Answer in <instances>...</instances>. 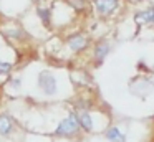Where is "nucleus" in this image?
<instances>
[{
  "instance_id": "f257e3e1",
  "label": "nucleus",
  "mask_w": 154,
  "mask_h": 142,
  "mask_svg": "<svg viewBox=\"0 0 154 142\" xmlns=\"http://www.w3.org/2000/svg\"><path fill=\"white\" fill-rule=\"evenodd\" d=\"M38 88L42 89V92L47 96H53L55 92L58 91V81H57V76L50 71V69H42L38 73Z\"/></svg>"
},
{
  "instance_id": "f03ea898",
  "label": "nucleus",
  "mask_w": 154,
  "mask_h": 142,
  "mask_svg": "<svg viewBox=\"0 0 154 142\" xmlns=\"http://www.w3.org/2000/svg\"><path fill=\"white\" fill-rule=\"evenodd\" d=\"M78 129H80V124H78L76 114H70L58 124V127L55 129V134L60 137H70V135L76 134Z\"/></svg>"
},
{
  "instance_id": "7ed1b4c3",
  "label": "nucleus",
  "mask_w": 154,
  "mask_h": 142,
  "mask_svg": "<svg viewBox=\"0 0 154 142\" xmlns=\"http://www.w3.org/2000/svg\"><path fill=\"white\" fill-rule=\"evenodd\" d=\"M121 0H93V7L98 17L101 18H108V17L114 15L118 8H119Z\"/></svg>"
},
{
  "instance_id": "20e7f679",
  "label": "nucleus",
  "mask_w": 154,
  "mask_h": 142,
  "mask_svg": "<svg viewBox=\"0 0 154 142\" xmlns=\"http://www.w3.org/2000/svg\"><path fill=\"white\" fill-rule=\"evenodd\" d=\"M35 15L40 20L42 26L50 30L53 26V8H51L50 3H38L35 7Z\"/></svg>"
},
{
  "instance_id": "39448f33",
  "label": "nucleus",
  "mask_w": 154,
  "mask_h": 142,
  "mask_svg": "<svg viewBox=\"0 0 154 142\" xmlns=\"http://www.w3.org/2000/svg\"><path fill=\"white\" fill-rule=\"evenodd\" d=\"M88 43H90L88 36L85 33L78 32V33H73V35H70L66 38V48L71 53H81L83 50L88 48Z\"/></svg>"
},
{
  "instance_id": "423d86ee",
  "label": "nucleus",
  "mask_w": 154,
  "mask_h": 142,
  "mask_svg": "<svg viewBox=\"0 0 154 142\" xmlns=\"http://www.w3.org/2000/svg\"><path fill=\"white\" fill-rule=\"evenodd\" d=\"M109 51H111V43L108 41V40H101V41H98L96 45H94L93 56L98 63H103L104 58L109 55Z\"/></svg>"
},
{
  "instance_id": "0eeeda50",
  "label": "nucleus",
  "mask_w": 154,
  "mask_h": 142,
  "mask_svg": "<svg viewBox=\"0 0 154 142\" xmlns=\"http://www.w3.org/2000/svg\"><path fill=\"white\" fill-rule=\"evenodd\" d=\"M76 119H78L80 127H83L86 132L93 131V119H91V116H90V112H88V111H80L76 114Z\"/></svg>"
},
{
  "instance_id": "6e6552de",
  "label": "nucleus",
  "mask_w": 154,
  "mask_h": 142,
  "mask_svg": "<svg viewBox=\"0 0 154 142\" xmlns=\"http://www.w3.org/2000/svg\"><path fill=\"white\" fill-rule=\"evenodd\" d=\"M136 20L144 25H154V7H149V8L139 12L136 15Z\"/></svg>"
},
{
  "instance_id": "1a4fd4ad",
  "label": "nucleus",
  "mask_w": 154,
  "mask_h": 142,
  "mask_svg": "<svg viewBox=\"0 0 154 142\" xmlns=\"http://www.w3.org/2000/svg\"><path fill=\"white\" fill-rule=\"evenodd\" d=\"M4 35L5 36H8V38H12V40H23V38H27V32H25L23 28H8V30H5L4 32Z\"/></svg>"
},
{
  "instance_id": "9d476101",
  "label": "nucleus",
  "mask_w": 154,
  "mask_h": 142,
  "mask_svg": "<svg viewBox=\"0 0 154 142\" xmlns=\"http://www.w3.org/2000/svg\"><path fill=\"white\" fill-rule=\"evenodd\" d=\"M106 137H108V140H111V142H126V137H124V134H123V132H121L118 127L108 129Z\"/></svg>"
},
{
  "instance_id": "9b49d317",
  "label": "nucleus",
  "mask_w": 154,
  "mask_h": 142,
  "mask_svg": "<svg viewBox=\"0 0 154 142\" xmlns=\"http://www.w3.org/2000/svg\"><path fill=\"white\" fill-rule=\"evenodd\" d=\"M12 119L8 117V116H0V134L2 135H7L10 134L12 131Z\"/></svg>"
},
{
  "instance_id": "f8f14e48",
  "label": "nucleus",
  "mask_w": 154,
  "mask_h": 142,
  "mask_svg": "<svg viewBox=\"0 0 154 142\" xmlns=\"http://www.w3.org/2000/svg\"><path fill=\"white\" fill-rule=\"evenodd\" d=\"M68 7L75 10V12H85L88 8V0H65Z\"/></svg>"
},
{
  "instance_id": "ddd939ff",
  "label": "nucleus",
  "mask_w": 154,
  "mask_h": 142,
  "mask_svg": "<svg viewBox=\"0 0 154 142\" xmlns=\"http://www.w3.org/2000/svg\"><path fill=\"white\" fill-rule=\"evenodd\" d=\"M12 68H14V65L8 61H0V76H5L8 74V73L12 71Z\"/></svg>"
},
{
  "instance_id": "4468645a",
  "label": "nucleus",
  "mask_w": 154,
  "mask_h": 142,
  "mask_svg": "<svg viewBox=\"0 0 154 142\" xmlns=\"http://www.w3.org/2000/svg\"><path fill=\"white\" fill-rule=\"evenodd\" d=\"M12 86H14V88H20V86H22V79L20 78L12 79Z\"/></svg>"
},
{
  "instance_id": "2eb2a0df",
  "label": "nucleus",
  "mask_w": 154,
  "mask_h": 142,
  "mask_svg": "<svg viewBox=\"0 0 154 142\" xmlns=\"http://www.w3.org/2000/svg\"><path fill=\"white\" fill-rule=\"evenodd\" d=\"M33 2H40V0H33Z\"/></svg>"
}]
</instances>
